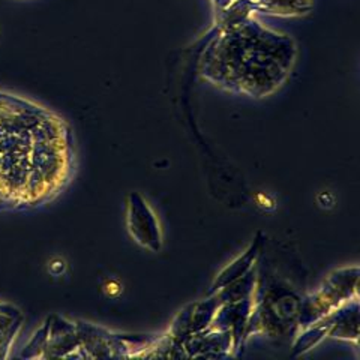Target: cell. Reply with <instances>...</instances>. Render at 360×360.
<instances>
[{"label": "cell", "mask_w": 360, "mask_h": 360, "mask_svg": "<svg viewBox=\"0 0 360 360\" xmlns=\"http://www.w3.org/2000/svg\"><path fill=\"white\" fill-rule=\"evenodd\" d=\"M128 230L135 242L150 251H158L162 245L160 222L155 213L148 202L134 193L128 200Z\"/></svg>", "instance_id": "5"}, {"label": "cell", "mask_w": 360, "mask_h": 360, "mask_svg": "<svg viewBox=\"0 0 360 360\" xmlns=\"http://www.w3.org/2000/svg\"><path fill=\"white\" fill-rule=\"evenodd\" d=\"M297 42L257 15L213 21L198 58L202 80L225 92L254 99L272 96L295 70Z\"/></svg>", "instance_id": "2"}, {"label": "cell", "mask_w": 360, "mask_h": 360, "mask_svg": "<svg viewBox=\"0 0 360 360\" xmlns=\"http://www.w3.org/2000/svg\"><path fill=\"white\" fill-rule=\"evenodd\" d=\"M25 315L13 303L0 302V359L9 356L21 332Z\"/></svg>", "instance_id": "6"}, {"label": "cell", "mask_w": 360, "mask_h": 360, "mask_svg": "<svg viewBox=\"0 0 360 360\" xmlns=\"http://www.w3.org/2000/svg\"><path fill=\"white\" fill-rule=\"evenodd\" d=\"M213 20L240 15L299 18L314 9L315 0H209Z\"/></svg>", "instance_id": "3"}, {"label": "cell", "mask_w": 360, "mask_h": 360, "mask_svg": "<svg viewBox=\"0 0 360 360\" xmlns=\"http://www.w3.org/2000/svg\"><path fill=\"white\" fill-rule=\"evenodd\" d=\"M72 127L37 101L0 89V212L51 205L77 173Z\"/></svg>", "instance_id": "1"}, {"label": "cell", "mask_w": 360, "mask_h": 360, "mask_svg": "<svg viewBox=\"0 0 360 360\" xmlns=\"http://www.w3.org/2000/svg\"><path fill=\"white\" fill-rule=\"evenodd\" d=\"M352 270L353 269H345L332 275L329 283L312 297V300H308L309 307L305 309L308 324L312 320L315 321L324 317V315H329L330 312L340 309L342 302H347V299L352 297V290H357V285L352 288V281L357 279V270L353 276H350Z\"/></svg>", "instance_id": "4"}]
</instances>
